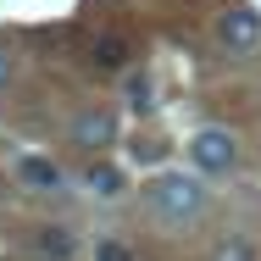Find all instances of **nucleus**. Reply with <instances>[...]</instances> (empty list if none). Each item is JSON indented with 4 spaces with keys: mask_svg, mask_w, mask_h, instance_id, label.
I'll use <instances>...</instances> for the list:
<instances>
[{
    "mask_svg": "<svg viewBox=\"0 0 261 261\" xmlns=\"http://www.w3.org/2000/svg\"><path fill=\"white\" fill-rule=\"evenodd\" d=\"M84 184H89L100 200H111V195L122 189V172H117V167H89V172H84Z\"/></svg>",
    "mask_w": 261,
    "mask_h": 261,
    "instance_id": "nucleus-8",
    "label": "nucleus"
},
{
    "mask_svg": "<svg viewBox=\"0 0 261 261\" xmlns=\"http://www.w3.org/2000/svg\"><path fill=\"white\" fill-rule=\"evenodd\" d=\"M89 56H95V67H122V61H128V39H122V34H100V39L89 45Z\"/></svg>",
    "mask_w": 261,
    "mask_h": 261,
    "instance_id": "nucleus-7",
    "label": "nucleus"
},
{
    "mask_svg": "<svg viewBox=\"0 0 261 261\" xmlns=\"http://www.w3.org/2000/svg\"><path fill=\"white\" fill-rule=\"evenodd\" d=\"M17 184H22V189H56V184H61V167H56L50 156H22L17 161Z\"/></svg>",
    "mask_w": 261,
    "mask_h": 261,
    "instance_id": "nucleus-6",
    "label": "nucleus"
},
{
    "mask_svg": "<svg viewBox=\"0 0 261 261\" xmlns=\"http://www.w3.org/2000/svg\"><path fill=\"white\" fill-rule=\"evenodd\" d=\"M95 261H134V250H128L122 239H100V245H95Z\"/></svg>",
    "mask_w": 261,
    "mask_h": 261,
    "instance_id": "nucleus-11",
    "label": "nucleus"
},
{
    "mask_svg": "<svg viewBox=\"0 0 261 261\" xmlns=\"http://www.w3.org/2000/svg\"><path fill=\"white\" fill-rule=\"evenodd\" d=\"M6 78H11V56L0 50V89H6Z\"/></svg>",
    "mask_w": 261,
    "mask_h": 261,
    "instance_id": "nucleus-13",
    "label": "nucleus"
},
{
    "mask_svg": "<svg viewBox=\"0 0 261 261\" xmlns=\"http://www.w3.org/2000/svg\"><path fill=\"white\" fill-rule=\"evenodd\" d=\"M211 261H256V250H250V239H222L211 250Z\"/></svg>",
    "mask_w": 261,
    "mask_h": 261,
    "instance_id": "nucleus-9",
    "label": "nucleus"
},
{
    "mask_svg": "<svg viewBox=\"0 0 261 261\" xmlns=\"http://www.w3.org/2000/svg\"><path fill=\"white\" fill-rule=\"evenodd\" d=\"M128 106H134V111H150V106H156V95H150V78H128Z\"/></svg>",
    "mask_w": 261,
    "mask_h": 261,
    "instance_id": "nucleus-10",
    "label": "nucleus"
},
{
    "mask_svg": "<svg viewBox=\"0 0 261 261\" xmlns=\"http://www.w3.org/2000/svg\"><path fill=\"white\" fill-rule=\"evenodd\" d=\"M34 256H39V261H72V256H78V239H72V228H61V222H45V228L34 233Z\"/></svg>",
    "mask_w": 261,
    "mask_h": 261,
    "instance_id": "nucleus-5",
    "label": "nucleus"
},
{
    "mask_svg": "<svg viewBox=\"0 0 261 261\" xmlns=\"http://www.w3.org/2000/svg\"><path fill=\"white\" fill-rule=\"evenodd\" d=\"M145 200H150V211H156L167 228H189V222H200L206 206H211L206 184L189 178V172H161L156 184L145 189Z\"/></svg>",
    "mask_w": 261,
    "mask_h": 261,
    "instance_id": "nucleus-1",
    "label": "nucleus"
},
{
    "mask_svg": "<svg viewBox=\"0 0 261 261\" xmlns=\"http://www.w3.org/2000/svg\"><path fill=\"white\" fill-rule=\"evenodd\" d=\"M72 139H78L84 150H106V145L117 139V117H111L106 106H89V111H78V117H72Z\"/></svg>",
    "mask_w": 261,
    "mask_h": 261,
    "instance_id": "nucleus-4",
    "label": "nucleus"
},
{
    "mask_svg": "<svg viewBox=\"0 0 261 261\" xmlns=\"http://www.w3.org/2000/svg\"><path fill=\"white\" fill-rule=\"evenodd\" d=\"M217 39H222L228 50L250 56V50L261 45V17L250 11V6H228V11H222V22H217Z\"/></svg>",
    "mask_w": 261,
    "mask_h": 261,
    "instance_id": "nucleus-3",
    "label": "nucleus"
},
{
    "mask_svg": "<svg viewBox=\"0 0 261 261\" xmlns=\"http://www.w3.org/2000/svg\"><path fill=\"white\" fill-rule=\"evenodd\" d=\"M161 156V145H139V139H134V161H156Z\"/></svg>",
    "mask_w": 261,
    "mask_h": 261,
    "instance_id": "nucleus-12",
    "label": "nucleus"
},
{
    "mask_svg": "<svg viewBox=\"0 0 261 261\" xmlns=\"http://www.w3.org/2000/svg\"><path fill=\"white\" fill-rule=\"evenodd\" d=\"M189 156L200 172H228L233 161H239V139L228 134V128H200L195 139H189Z\"/></svg>",
    "mask_w": 261,
    "mask_h": 261,
    "instance_id": "nucleus-2",
    "label": "nucleus"
}]
</instances>
